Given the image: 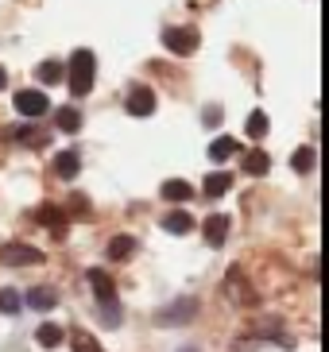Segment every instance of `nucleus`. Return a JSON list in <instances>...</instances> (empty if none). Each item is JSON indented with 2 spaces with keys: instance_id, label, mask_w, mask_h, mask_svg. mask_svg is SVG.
<instances>
[{
  "instance_id": "obj_2",
  "label": "nucleus",
  "mask_w": 329,
  "mask_h": 352,
  "mask_svg": "<svg viewBox=\"0 0 329 352\" xmlns=\"http://www.w3.org/2000/svg\"><path fill=\"white\" fill-rule=\"evenodd\" d=\"M198 318V298H175L155 314V325H190Z\"/></svg>"
},
{
  "instance_id": "obj_11",
  "label": "nucleus",
  "mask_w": 329,
  "mask_h": 352,
  "mask_svg": "<svg viewBox=\"0 0 329 352\" xmlns=\"http://www.w3.org/2000/svg\"><path fill=\"white\" fill-rule=\"evenodd\" d=\"M78 170H82V155H78V151H59V155H54V175L59 178L70 182Z\"/></svg>"
},
{
  "instance_id": "obj_14",
  "label": "nucleus",
  "mask_w": 329,
  "mask_h": 352,
  "mask_svg": "<svg viewBox=\"0 0 329 352\" xmlns=\"http://www.w3.org/2000/svg\"><path fill=\"white\" fill-rule=\"evenodd\" d=\"M163 197H167V201H175V206H182V201L194 197V186L182 182V178H171V182H163Z\"/></svg>"
},
{
  "instance_id": "obj_21",
  "label": "nucleus",
  "mask_w": 329,
  "mask_h": 352,
  "mask_svg": "<svg viewBox=\"0 0 329 352\" xmlns=\"http://www.w3.org/2000/svg\"><path fill=\"white\" fill-rule=\"evenodd\" d=\"M268 166H271L268 151H248V155H244V170H248V175H268Z\"/></svg>"
},
{
  "instance_id": "obj_19",
  "label": "nucleus",
  "mask_w": 329,
  "mask_h": 352,
  "mask_svg": "<svg viewBox=\"0 0 329 352\" xmlns=\"http://www.w3.org/2000/svg\"><path fill=\"white\" fill-rule=\"evenodd\" d=\"M62 337H66V333H62V325H54V321L39 325V333H35V341H39L43 349H59V344H62Z\"/></svg>"
},
{
  "instance_id": "obj_29",
  "label": "nucleus",
  "mask_w": 329,
  "mask_h": 352,
  "mask_svg": "<svg viewBox=\"0 0 329 352\" xmlns=\"http://www.w3.org/2000/svg\"><path fill=\"white\" fill-rule=\"evenodd\" d=\"M4 85H8V70H4V66H0V89H4Z\"/></svg>"
},
{
  "instance_id": "obj_25",
  "label": "nucleus",
  "mask_w": 329,
  "mask_h": 352,
  "mask_svg": "<svg viewBox=\"0 0 329 352\" xmlns=\"http://www.w3.org/2000/svg\"><path fill=\"white\" fill-rule=\"evenodd\" d=\"M23 298H20V290H0V314H20Z\"/></svg>"
},
{
  "instance_id": "obj_16",
  "label": "nucleus",
  "mask_w": 329,
  "mask_h": 352,
  "mask_svg": "<svg viewBox=\"0 0 329 352\" xmlns=\"http://www.w3.org/2000/svg\"><path fill=\"white\" fill-rule=\"evenodd\" d=\"M163 228L167 232H175V236H186V232L194 228V217H190L186 209H175V213H167L163 217Z\"/></svg>"
},
{
  "instance_id": "obj_3",
  "label": "nucleus",
  "mask_w": 329,
  "mask_h": 352,
  "mask_svg": "<svg viewBox=\"0 0 329 352\" xmlns=\"http://www.w3.org/2000/svg\"><path fill=\"white\" fill-rule=\"evenodd\" d=\"M0 263H4V267H39L43 252L31 248V244H4V248H0Z\"/></svg>"
},
{
  "instance_id": "obj_1",
  "label": "nucleus",
  "mask_w": 329,
  "mask_h": 352,
  "mask_svg": "<svg viewBox=\"0 0 329 352\" xmlns=\"http://www.w3.org/2000/svg\"><path fill=\"white\" fill-rule=\"evenodd\" d=\"M66 74H70L66 82H70V94L74 97L89 94V89H93V74H97V58H93V51H74Z\"/></svg>"
},
{
  "instance_id": "obj_17",
  "label": "nucleus",
  "mask_w": 329,
  "mask_h": 352,
  "mask_svg": "<svg viewBox=\"0 0 329 352\" xmlns=\"http://www.w3.org/2000/svg\"><path fill=\"white\" fill-rule=\"evenodd\" d=\"M35 78H39L43 85H59L62 78H66V66H62V63H54V58H47V63H39Z\"/></svg>"
},
{
  "instance_id": "obj_24",
  "label": "nucleus",
  "mask_w": 329,
  "mask_h": 352,
  "mask_svg": "<svg viewBox=\"0 0 329 352\" xmlns=\"http://www.w3.org/2000/svg\"><path fill=\"white\" fill-rule=\"evenodd\" d=\"M244 132L252 135V140H259V135H268V113H259V109H256V113L248 116V124H244Z\"/></svg>"
},
{
  "instance_id": "obj_6",
  "label": "nucleus",
  "mask_w": 329,
  "mask_h": 352,
  "mask_svg": "<svg viewBox=\"0 0 329 352\" xmlns=\"http://www.w3.org/2000/svg\"><path fill=\"white\" fill-rule=\"evenodd\" d=\"M124 109L132 116H151L155 113V94L147 89V85H132L128 89V101H124Z\"/></svg>"
},
{
  "instance_id": "obj_18",
  "label": "nucleus",
  "mask_w": 329,
  "mask_h": 352,
  "mask_svg": "<svg viewBox=\"0 0 329 352\" xmlns=\"http://www.w3.org/2000/svg\"><path fill=\"white\" fill-rule=\"evenodd\" d=\"M105 252H109V259H128V256L136 252V236L120 232V236H113V240H109V248H105Z\"/></svg>"
},
{
  "instance_id": "obj_28",
  "label": "nucleus",
  "mask_w": 329,
  "mask_h": 352,
  "mask_svg": "<svg viewBox=\"0 0 329 352\" xmlns=\"http://www.w3.org/2000/svg\"><path fill=\"white\" fill-rule=\"evenodd\" d=\"M206 124H221V109H209V113H206Z\"/></svg>"
},
{
  "instance_id": "obj_15",
  "label": "nucleus",
  "mask_w": 329,
  "mask_h": 352,
  "mask_svg": "<svg viewBox=\"0 0 329 352\" xmlns=\"http://www.w3.org/2000/svg\"><path fill=\"white\" fill-rule=\"evenodd\" d=\"M54 124H59V132H78V128H82V113H78V104H62L59 113H54Z\"/></svg>"
},
{
  "instance_id": "obj_23",
  "label": "nucleus",
  "mask_w": 329,
  "mask_h": 352,
  "mask_svg": "<svg viewBox=\"0 0 329 352\" xmlns=\"http://www.w3.org/2000/svg\"><path fill=\"white\" fill-rule=\"evenodd\" d=\"M70 344H74V352H105L101 344H97V337H93V333H82V329L70 337Z\"/></svg>"
},
{
  "instance_id": "obj_26",
  "label": "nucleus",
  "mask_w": 329,
  "mask_h": 352,
  "mask_svg": "<svg viewBox=\"0 0 329 352\" xmlns=\"http://www.w3.org/2000/svg\"><path fill=\"white\" fill-rule=\"evenodd\" d=\"M8 135H12V140H16V144H39V128H28V124H23V128H8Z\"/></svg>"
},
{
  "instance_id": "obj_5",
  "label": "nucleus",
  "mask_w": 329,
  "mask_h": 352,
  "mask_svg": "<svg viewBox=\"0 0 329 352\" xmlns=\"http://www.w3.org/2000/svg\"><path fill=\"white\" fill-rule=\"evenodd\" d=\"M47 109H51V101H47L43 89H20V94H16V113L28 116V120H39Z\"/></svg>"
},
{
  "instance_id": "obj_8",
  "label": "nucleus",
  "mask_w": 329,
  "mask_h": 352,
  "mask_svg": "<svg viewBox=\"0 0 329 352\" xmlns=\"http://www.w3.org/2000/svg\"><path fill=\"white\" fill-rule=\"evenodd\" d=\"M35 221H39L47 232H54V236H66V217H62V209L59 206H39L35 209Z\"/></svg>"
},
{
  "instance_id": "obj_9",
  "label": "nucleus",
  "mask_w": 329,
  "mask_h": 352,
  "mask_svg": "<svg viewBox=\"0 0 329 352\" xmlns=\"http://www.w3.org/2000/svg\"><path fill=\"white\" fill-rule=\"evenodd\" d=\"M202 232H206V244H209V248H221V244L229 240V217H225V213H213V217H206Z\"/></svg>"
},
{
  "instance_id": "obj_10",
  "label": "nucleus",
  "mask_w": 329,
  "mask_h": 352,
  "mask_svg": "<svg viewBox=\"0 0 329 352\" xmlns=\"http://www.w3.org/2000/svg\"><path fill=\"white\" fill-rule=\"evenodd\" d=\"M225 290H229V298H237V302H244V306H256V294L248 290V283H244V275H240L237 267L225 275Z\"/></svg>"
},
{
  "instance_id": "obj_27",
  "label": "nucleus",
  "mask_w": 329,
  "mask_h": 352,
  "mask_svg": "<svg viewBox=\"0 0 329 352\" xmlns=\"http://www.w3.org/2000/svg\"><path fill=\"white\" fill-rule=\"evenodd\" d=\"M101 321H105V325H120V306H116V302H105V306H101Z\"/></svg>"
},
{
  "instance_id": "obj_22",
  "label": "nucleus",
  "mask_w": 329,
  "mask_h": 352,
  "mask_svg": "<svg viewBox=\"0 0 329 352\" xmlns=\"http://www.w3.org/2000/svg\"><path fill=\"white\" fill-rule=\"evenodd\" d=\"M314 163H318V155H314V147H299V151L290 155V166H295L299 175H306V170H314Z\"/></svg>"
},
{
  "instance_id": "obj_12",
  "label": "nucleus",
  "mask_w": 329,
  "mask_h": 352,
  "mask_svg": "<svg viewBox=\"0 0 329 352\" xmlns=\"http://www.w3.org/2000/svg\"><path fill=\"white\" fill-rule=\"evenodd\" d=\"M229 186H233V175H229V170H213V175H206V182H202V194L221 197V194H229Z\"/></svg>"
},
{
  "instance_id": "obj_20",
  "label": "nucleus",
  "mask_w": 329,
  "mask_h": 352,
  "mask_svg": "<svg viewBox=\"0 0 329 352\" xmlns=\"http://www.w3.org/2000/svg\"><path fill=\"white\" fill-rule=\"evenodd\" d=\"M229 155H237V140H233V135H221V140L209 144V159H213V163H225Z\"/></svg>"
},
{
  "instance_id": "obj_13",
  "label": "nucleus",
  "mask_w": 329,
  "mask_h": 352,
  "mask_svg": "<svg viewBox=\"0 0 329 352\" xmlns=\"http://www.w3.org/2000/svg\"><path fill=\"white\" fill-rule=\"evenodd\" d=\"M23 302H28L31 310H54V306H59V294H54L51 287H35V290H28Z\"/></svg>"
},
{
  "instance_id": "obj_7",
  "label": "nucleus",
  "mask_w": 329,
  "mask_h": 352,
  "mask_svg": "<svg viewBox=\"0 0 329 352\" xmlns=\"http://www.w3.org/2000/svg\"><path fill=\"white\" fill-rule=\"evenodd\" d=\"M85 279H89V287H93V294H97V302H116V287H113V279H109V271H101V267H89L85 271Z\"/></svg>"
},
{
  "instance_id": "obj_4",
  "label": "nucleus",
  "mask_w": 329,
  "mask_h": 352,
  "mask_svg": "<svg viewBox=\"0 0 329 352\" xmlns=\"http://www.w3.org/2000/svg\"><path fill=\"white\" fill-rule=\"evenodd\" d=\"M163 47L171 54H194L198 51V28H167Z\"/></svg>"
}]
</instances>
